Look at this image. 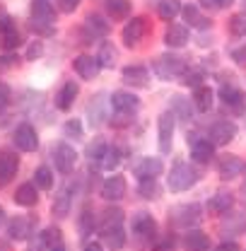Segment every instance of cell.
Returning <instances> with one entry per match:
<instances>
[{
	"label": "cell",
	"instance_id": "55",
	"mask_svg": "<svg viewBox=\"0 0 246 251\" xmlns=\"http://www.w3.org/2000/svg\"><path fill=\"white\" fill-rule=\"evenodd\" d=\"M232 58L237 63H246V46H239V49H234L232 51Z\"/></svg>",
	"mask_w": 246,
	"mask_h": 251
},
{
	"label": "cell",
	"instance_id": "16",
	"mask_svg": "<svg viewBox=\"0 0 246 251\" xmlns=\"http://www.w3.org/2000/svg\"><path fill=\"white\" fill-rule=\"evenodd\" d=\"M99 193H101V198L109 201V203L121 201L123 196H125V176H123V174H114V176L104 179V181H101V188H99Z\"/></svg>",
	"mask_w": 246,
	"mask_h": 251
},
{
	"label": "cell",
	"instance_id": "4",
	"mask_svg": "<svg viewBox=\"0 0 246 251\" xmlns=\"http://www.w3.org/2000/svg\"><path fill=\"white\" fill-rule=\"evenodd\" d=\"M157 148H159V152L162 155H169L172 152V148H174V130H176V119H174V114L172 111H162L159 114V119H157Z\"/></svg>",
	"mask_w": 246,
	"mask_h": 251
},
{
	"label": "cell",
	"instance_id": "20",
	"mask_svg": "<svg viewBox=\"0 0 246 251\" xmlns=\"http://www.w3.org/2000/svg\"><path fill=\"white\" fill-rule=\"evenodd\" d=\"M63 242V234L58 227H46L44 232H39V237L31 242V251H51Z\"/></svg>",
	"mask_w": 246,
	"mask_h": 251
},
{
	"label": "cell",
	"instance_id": "11",
	"mask_svg": "<svg viewBox=\"0 0 246 251\" xmlns=\"http://www.w3.org/2000/svg\"><path fill=\"white\" fill-rule=\"evenodd\" d=\"M234 135H237V126L229 119H217L208 128V140L213 145H227V143L234 140Z\"/></svg>",
	"mask_w": 246,
	"mask_h": 251
},
{
	"label": "cell",
	"instance_id": "7",
	"mask_svg": "<svg viewBox=\"0 0 246 251\" xmlns=\"http://www.w3.org/2000/svg\"><path fill=\"white\" fill-rule=\"evenodd\" d=\"M215 169H217V176L222 181L237 179L244 172V159L239 155H232V152H222V155L215 157Z\"/></svg>",
	"mask_w": 246,
	"mask_h": 251
},
{
	"label": "cell",
	"instance_id": "33",
	"mask_svg": "<svg viewBox=\"0 0 246 251\" xmlns=\"http://www.w3.org/2000/svg\"><path fill=\"white\" fill-rule=\"evenodd\" d=\"M104 10H106V15L111 17V20H128L130 17V12H133V2L130 0H106L104 2Z\"/></svg>",
	"mask_w": 246,
	"mask_h": 251
},
{
	"label": "cell",
	"instance_id": "44",
	"mask_svg": "<svg viewBox=\"0 0 246 251\" xmlns=\"http://www.w3.org/2000/svg\"><path fill=\"white\" fill-rule=\"evenodd\" d=\"M20 46H22V36L15 29L0 36V49H2L5 53H7V51H15V49H20Z\"/></svg>",
	"mask_w": 246,
	"mask_h": 251
},
{
	"label": "cell",
	"instance_id": "25",
	"mask_svg": "<svg viewBox=\"0 0 246 251\" xmlns=\"http://www.w3.org/2000/svg\"><path fill=\"white\" fill-rule=\"evenodd\" d=\"M106 121V109H104V94H94L90 99V106H87V124L92 128H101Z\"/></svg>",
	"mask_w": 246,
	"mask_h": 251
},
{
	"label": "cell",
	"instance_id": "17",
	"mask_svg": "<svg viewBox=\"0 0 246 251\" xmlns=\"http://www.w3.org/2000/svg\"><path fill=\"white\" fill-rule=\"evenodd\" d=\"M181 17H184L186 27L191 29H210L213 27V20L208 17V15H203L200 10H198V5H193V2H186L181 5Z\"/></svg>",
	"mask_w": 246,
	"mask_h": 251
},
{
	"label": "cell",
	"instance_id": "3",
	"mask_svg": "<svg viewBox=\"0 0 246 251\" xmlns=\"http://www.w3.org/2000/svg\"><path fill=\"white\" fill-rule=\"evenodd\" d=\"M152 68L162 80H179L186 73V61L176 53H162L152 61Z\"/></svg>",
	"mask_w": 246,
	"mask_h": 251
},
{
	"label": "cell",
	"instance_id": "50",
	"mask_svg": "<svg viewBox=\"0 0 246 251\" xmlns=\"http://www.w3.org/2000/svg\"><path fill=\"white\" fill-rule=\"evenodd\" d=\"M15 29V20L0 7V34H7V31Z\"/></svg>",
	"mask_w": 246,
	"mask_h": 251
},
{
	"label": "cell",
	"instance_id": "42",
	"mask_svg": "<svg viewBox=\"0 0 246 251\" xmlns=\"http://www.w3.org/2000/svg\"><path fill=\"white\" fill-rule=\"evenodd\" d=\"M109 148H111V145H109L106 140L97 138V140H92V143H90V145L85 148V157H87V159H92V162H99L101 157L109 152Z\"/></svg>",
	"mask_w": 246,
	"mask_h": 251
},
{
	"label": "cell",
	"instance_id": "22",
	"mask_svg": "<svg viewBox=\"0 0 246 251\" xmlns=\"http://www.w3.org/2000/svg\"><path fill=\"white\" fill-rule=\"evenodd\" d=\"M73 68H75V73L82 77V80H94L97 75H99V61L90 56V53H80L75 61H73Z\"/></svg>",
	"mask_w": 246,
	"mask_h": 251
},
{
	"label": "cell",
	"instance_id": "53",
	"mask_svg": "<svg viewBox=\"0 0 246 251\" xmlns=\"http://www.w3.org/2000/svg\"><path fill=\"white\" fill-rule=\"evenodd\" d=\"M80 2H82V0H61V12H65V15H73V12L80 7Z\"/></svg>",
	"mask_w": 246,
	"mask_h": 251
},
{
	"label": "cell",
	"instance_id": "31",
	"mask_svg": "<svg viewBox=\"0 0 246 251\" xmlns=\"http://www.w3.org/2000/svg\"><path fill=\"white\" fill-rule=\"evenodd\" d=\"M97 61H99V68L114 70V68L119 65V49H116L111 41H101L99 53H97Z\"/></svg>",
	"mask_w": 246,
	"mask_h": 251
},
{
	"label": "cell",
	"instance_id": "45",
	"mask_svg": "<svg viewBox=\"0 0 246 251\" xmlns=\"http://www.w3.org/2000/svg\"><path fill=\"white\" fill-rule=\"evenodd\" d=\"M121 150L119 148H109V152L99 159V167L101 169H116L119 164H121Z\"/></svg>",
	"mask_w": 246,
	"mask_h": 251
},
{
	"label": "cell",
	"instance_id": "8",
	"mask_svg": "<svg viewBox=\"0 0 246 251\" xmlns=\"http://www.w3.org/2000/svg\"><path fill=\"white\" fill-rule=\"evenodd\" d=\"M150 31V22H148V17H130L128 22H125V27H123V46H128V49H135L138 46V41H143V36Z\"/></svg>",
	"mask_w": 246,
	"mask_h": 251
},
{
	"label": "cell",
	"instance_id": "27",
	"mask_svg": "<svg viewBox=\"0 0 246 251\" xmlns=\"http://www.w3.org/2000/svg\"><path fill=\"white\" fill-rule=\"evenodd\" d=\"M77 92H80L77 82H73V80H65V82L61 85V90L56 92V109L68 111V109L73 106V101L77 99Z\"/></svg>",
	"mask_w": 246,
	"mask_h": 251
},
{
	"label": "cell",
	"instance_id": "52",
	"mask_svg": "<svg viewBox=\"0 0 246 251\" xmlns=\"http://www.w3.org/2000/svg\"><path fill=\"white\" fill-rule=\"evenodd\" d=\"M7 101H10V87L5 82H0V114L7 109Z\"/></svg>",
	"mask_w": 246,
	"mask_h": 251
},
{
	"label": "cell",
	"instance_id": "9",
	"mask_svg": "<svg viewBox=\"0 0 246 251\" xmlns=\"http://www.w3.org/2000/svg\"><path fill=\"white\" fill-rule=\"evenodd\" d=\"M12 143L17 145V150L22 152H36L39 150V133L31 124H20L15 128V135H12Z\"/></svg>",
	"mask_w": 246,
	"mask_h": 251
},
{
	"label": "cell",
	"instance_id": "2",
	"mask_svg": "<svg viewBox=\"0 0 246 251\" xmlns=\"http://www.w3.org/2000/svg\"><path fill=\"white\" fill-rule=\"evenodd\" d=\"M169 222L176 229H196L203 222V208H200V203H184V205L172 208Z\"/></svg>",
	"mask_w": 246,
	"mask_h": 251
},
{
	"label": "cell",
	"instance_id": "57",
	"mask_svg": "<svg viewBox=\"0 0 246 251\" xmlns=\"http://www.w3.org/2000/svg\"><path fill=\"white\" fill-rule=\"evenodd\" d=\"M154 251H176V249H174L169 242H159V244L154 247Z\"/></svg>",
	"mask_w": 246,
	"mask_h": 251
},
{
	"label": "cell",
	"instance_id": "59",
	"mask_svg": "<svg viewBox=\"0 0 246 251\" xmlns=\"http://www.w3.org/2000/svg\"><path fill=\"white\" fill-rule=\"evenodd\" d=\"M0 251H15V249H12V244L7 239H0Z\"/></svg>",
	"mask_w": 246,
	"mask_h": 251
},
{
	"label": "cell",
	"instance_id": "24",
	"mask_svg": "<svg viewBox=\"0 0 246 251\" xmlns=\"http://www.w3.org/2000/svg\"><path fill=\"white\" fill-rule=\"evenodd\" d=\"M29 15V20H36V22H46V25L56 22V10H53V5L49 0H31Z\"/></svg>",
	"mask_w": 246,
	"mask_h": 251
},
{
	"label": "cell",
	"instance_id": "49",
	"mask_svg": "<svg viewBox=\"0 0 246 251\" xmlns=\"http://www.w3.org/2000/svg\"><path fill=\"white\" fill-rule=\"evenodd\" d=\"M229 31H232L234 36H237V34H246V15H232Z\"/></svg>",
	"mask_w": 246,
	"mask_h": 251
},
{
	"label": "cell",
	"instance_id": "1",
	"mask_svg": "<svg viewBox=\"0 0 246 251\" xmlns=\"http://www.w3.org/2000/svg\"><path fill=\"white\" fill-rule=\"evenodd\" d=\"M198 179V172L193 164H188L186 159H176L169 169V176H167V184H169V191L172 193H184L188 188H193Z\"/></svg>",
	"mask_w": 246,
	"mask_h": 251
},
{
	"label": "cell",
	"instance_id": "15",
	"mask_svg": "<svg viewBox=\"0 0 246 251\" xmlns=\"http://www.w3.org/2000/svg\"><path fill=\"white\" fill-rule=\"evenodd\" d=\"M20 172V157L12 150H0V188L10 184Z\"/></svg>",
	"mask_w": 246,
	"mask_h": 251
},
{
	"label": "cell",
	"instance_id": "28",
	"mask_svg": "<svg viewBox=\"0 0 246 251\" xmlns=\"http://www.w3.org/2000/svg\"><path fill=\"white\" fill-rule=\"evenodd\" d=\"M188 39H191V29L186 25H172L164 34V44L169 49H184L188 44Z\"/></svg>",
	"mask_w": 246,
	"mask_h": 251
},
{
	"label": "cell",
	"instance_id": "46",
	"mask_svg": "<svg viewBox=\"0 0 246 251\" xmlns=\"http://www.w3.org/2000/svg\"><path fill=\"white\" fill-rule=\"evenodd\" d=\"M82 130H85V126L80 119H68L65 124H63V133L68 135V138H82Z\"/></svg>",
	"mask_w": 246,
	"mask_h": 251
},
{
	"label": "cell",
	"instance_id": "10",
	"mask_svg": "<svg viewBox=\"0 0 246 251\" xmlns=\"http://www.w3.org/2000/svg\"><path fill=\"white\" fill-rule=\"evenodd\" d=\"M133 234L140 239V242H152L154 237H157V222L154 218L148 213V210H138L135 215H133Z\"/></svg>",
	"mask_w": 246,
	"mask_h": 251
},
{
	"label": "cell",
	"instance_id": "58",
	"mask_svg": "<svg viewBox=\"0 0 246 251\" xmlns=\"http://www.w3.org/2000/svg\"><path fill=\"white\" fill-rule=\"evenodd\" d=\"M215 5H217V10H220V7L224 10V7H232V5H234V0H215Z\"/></svg>",
	"mask_w": 246,
	"mask_h": 251
},
{
	"label": "cell",
	"instance_id": "23",
	"mask_svg": "<svg viewBox=\"0 0 246 251\" xmlns=\"http://www.w3.org/2000/svg\"><path fill=\"white\" fill-rule=\"evenodd\" d=\"M193 101L191 99H186V97H181V94H174L172 99H169V111L174 114V119L176 121H181V124H191V119H193V106H191Z\"/></svg>",
	"mask_w": 246,
	"mask_h": 251
},
{
	"label": "cell",
	"instance_id": "38",
	"mask_svg": "<svg viewBox=\"0 0 246 251\" xmlns=\"http://www.w3.org/2000/svg\"><path fill=\"white\" fill-rule=\"evenodd\" d=\"M85 29H90L92 36H106L111 27H109V22L104 20V15H99V12H92L87 20H85Z\"/></svg>",
	"mask_w": 246,
	"mask_h": 251
},
{
	"label": "cell",
	"instance_id": "63",
	"mask_svg": "<svg viewBox=\"0 0 246 251\" xmlns=\"http://www.w3.org/2000/svg\"><path fill=\"white\" fill-rule=\"evenodd\" d=\"M244 198H246V184H244Z\"/></svg>",
	"mask_w": 246,
	"mask_h": 251
},
{
	"label": "cell",
	"instance_id": "41",
	"mask_svg": "<svg viewBox=\"0 0 246 251\" xmlns=\"http://www.w3.org/2000/svg\"><path fill=\"white\" fill-rule=\"evenodd\" d=\"M181 12V2L179 0H159L157 2V15L162 20H174Z\"/></svg>",
	"mask_w": 246,
	"mask_h": 251
},
{
	"label": "cell",
	"instance_id": "30",
	"mask_svg": "<svg viewBox=\"0 0 246 251\" xmlns=\"http://www.w3.org/2000/svg\"><path fill=\"white\" fill-rule=\"evenodd\" d=\"M119 225H123V210L119 205H106L97 220V229L104 232V229H111V227H119Z\"/></svg>",
	"mask_w": 246,
	"mask_h": 251
},
{
	"label": "cell",
	"instance_id": "29",
	"mask_svg": "<svg viewBox=\"0 0 246 251\" xmlns=\"http://www.w3.org/2000/svg\"><path fill=\"white\" fill-rule=\"evenodd\" d=\"M184 249H188V251H208L210 249V237L203 232V229H188L184 234Z\"/></svg>",
	"mask_w": 246,
	"mask_h": 251
},
{
	"label": "cell",
	"instance_id": "18",
	"mask_svg": "<svg viewBox=\"0 0 246 251\" xmlns=\"http://www.w3.org/2000/svg\"><path fill=\"white\" fill-rule=\"evenodd\" d=\"M162 169H164V164H162V157H143V159H138V164L133 167V174L138 176V181H143V179H157L159 174H162Z\"/></svg>",
	"mask_w": 246,
	"mask_h": 251
},
{
	"label": "cell",
	"instance_id": "36",
	"mask_svg": "<svg viewBox=\"0 0 246 251\" xmlns=\"http://www.w3.org/2000/svg\"><path fill=\"white\" fill-rule=\"evenodd\" d=\"M53 184H56V179H53V169H51L49 164L36 167V172H34V186L41 188V191H51Z\"/></svg>",
	"mask_w": 246,
	"mask_h": 251
},
{
	"label": "cell",
	"instance_id": "34",
	"mask_svg": "<svg viewBox=\"0 0 246 251\" xmlns=\"http://www.w3.org/2000/svg\"><path fill=\"white\" fill-rule=\"evenodd\" d=\"M70 208H73V188H63L61 193L56 196L53 205H51V215L56 220H63V218H68Z\"/></svg>",
	"mask_w": 246,
	"mask_h": 251
},
{
	"label": "cell",
	"instance_id": "13",
	"mask_svg": "<svg viewBox=\"0 0 246 251\" xmlns=\"http://www.w3.org/2000/svg\"><path fill=\"white\" fill-rule=\"evenodd\" d=\"M111 106H114V111L116 114H135L140 106H143V101H140V97L133 92H125V90H119V92L111 94Z\"/></svg>",
	"mask_w": 246,
	"mask_h": 251
},
{
	"label": "cell",
	"instance_id": "56",
	"mask_svg": "<svg viewBox=\"0 0 246 251\" xmlns=\"http://www.w3.org/2000/svg\"><path fill=\"white\" fill-rule=\"evenodd\" d=\"M82 251H104V247H101L99 242H87V244L82 247Z\"/></svg>",
	"mask_w": 246,
	"mask_h": 251
},
{
	"label": "cell",
	"instance_id": "54",
	"mask_svg": "<svg viewBox=\"0 0 246 251\" xmlns=\"http://www.w3.org/2000/svg\"><path fill=\"white\" fill-rule=\"evenodd\" d=\"M215 251H239V244L234 239H227V242H220Z\"/></svg>",
	"mask_w": 246,
	"mask_h": 251
},
{
	"label": "cell",
	"instance_id": "5",
	"mask_svg": "<svg viewBox=\"0 0 246 251\" xmlns=\"http://www.w3.org/2000/svg\"><path fill=\"white\" fill-rule=\"evenodd\" d=\"M220 101H222L224 114H232V116H244L246 114L244 94L234 85H220Z\"/></svg>",
	"mask_w": 246,
	"mask_h": 251
},
{
	"label": "cell",
	"instance_id": "40",
	"mask_svg": "<svg viewBox=\"0 0 246 251\" xmlns=\"http://www.w3.org/2000/svg\"><path fill=\"white\" fill-rule=\"evenodd\" d=\"M138 193L145 198V201H157L162 196V184H157V179H143L138 184Z\"/></svg>",
	"mask_w": 246,
	"mask_h": 251
},
{
	"label": "cell",
	"instance_id": "12",
	"mask_svg": "<svg viewBox=\"0 0 246 251\" xmlns=\"http://www.w3.org/2000/svg\"><path fill=\"white\" fill-rule=\"evenodd\" d=\"M34 218H25V215H15V218H10L5 222V227H7V237L12 239V242H25V239H29L31 237V229H34Z\"/></svg>",
	"mask_w": 246,
	"mask_h": 251
},
{
	"label": "cell",
	"instance_id": "19",
	"mask_svg": "<svg viewBox=\"0 0 246 251\" xmlns=\"http://www.w3.org/2000/svg\"><path fill=\"white\" fill-rule=\"evenodd\" d=\"M191 140V159L196 164H208L215 159V145L210 140H196L193 135H188Z\"/></svg>",
	"mask_w": 246,
	"mask_h": 251
},
{
	"label": "cell",
	"instance_id": "6",
	"mask_svg": "<svg viewBox=\"0 0 246 251\" xmlns=\"http://www.w3.org/2000/svg\"><path fill=\"white\" fill-rule=\"evenodd\" d=\"M51 162H53V167L61 172L63 176H65V174H70V172L75 169L77 152H75V148H73V145L53 143V148H51Z\"/></svg>",
	"mask_w": 246,
	"mask_h": 251
},
{
	"label": "cell",
	"instance_id": "43",
	"mask_svg": "<svg viewBox=\"0 0 246 251\" xmlns=\"http://www.w3.org/2000/svg\"><path fill=\"white\" fill-rule=\"evenodd\" d=\"M181 80H184L186 87H200L203 82H205V73L200 70V68H186V73L181 75Z\"/></svg>",
	"mask_w": 246,
	"mask_h": 251
},
{
	"label": "cell",
	"instance_id": "14",
	"mask_svg": "<svg viewBox=\"0 0 246 251\" xmlns=\"http://www.w3.org/2000/svg\"><path fill=\"white\" fill-rule=\"evenodd\" d=\"M121 80L128 87H148L150 85V70L145 65H123L121 68Z\"/></svg>",
	"mask_w": 246,
	"mask_h": 251
},
{
	"label": "cell",
	"instance_id": "48",
	"mask_svg": "<svg viewBox=\"0 0 246 251\" xmlns=\"http://www.w3.org/2000/svg\"><path fill=\"white\" fill-rule=\"evenodd\" d=\"M29 29L39 36H53L56 34V27L53 25H46V22H36V20H29Z\"/></svg>",
	"mask_w": 246,
	"mask_h": 251
},
{
	"label": "cell",
	"instance_id": "32",
	"mask_svg": "<svg viewBox=\"0 0 246 251\" xmlns=\"http://www.w3.org/2000/svg\"><path fill=\"white\" fill-rule=\"evenodd\" d=\"M15 203L22 205V208H34L39 203V188L31 184H20L17 191H15Z\"/></svg>",
	"mask_w": 246,
	"mask_h": 251
},
{
	"label": "cell",
	"instance_id": "35",
	"mask_svg": "<svg viewBox=\"0 0 246 251\" xmlns=\"http://www.w3.org/2000/svg\"><path fill=\"white\" fill-rule=\"evenodd\" d=\"M101 234V239H104V247L111 251H119L125 247V229H123V225L119 227H111V229H104V232H99Z\"/></svg>",
	"mask_w": 246,
	"mask_h": 251
},
{
	"label": "cell",
	"instance_id": "37",
	"mask_svg": "<svg viewBox=\"0 0 246 251\" xmlns=\"http://www.w3.org/2000/svg\"><path fill=\"white\" fill-rule=\"evenodd\" d=\"M246 232V218L244 215H234V218L224 220L222 222V234L227 237V239H234V237H239V234H244Z\"/></svg>",
	"mask_w": 246,
	"mask_h": 251
},
{
	"label": "cell",
	"instance_id": "39",
	"mask_svg": "<svg viewBox=\"0 0 246 251\" xmlns=\"http://www.w3.org/2000/svg\"><path fill=\"white\" fill-rule=\"evenodd\" d=\"M94 229H97V218H94L92 208H85L77 218V232H80V237H90Z\"/></svg>",
	"mask_w": 246,
	"mask_h": 251
},
{
	"label": "cell",
	"instance_id": "47",
	"mask_svg": "<svg viewBox=\"0 0 246 251\" xmlns=\"http://www.w3.org/2000/svg\"><path fill=\"white\" fill-rule=\"evenodd\" d=\"M44 56V44L41 41H29L27 49H25V58L27 61H39Z\"/></svg>",
	"mask_w": 246,
	"mask_h": 251
},
{
	"label": "cell",
	"instance_id": "51",
	"mask_svg": "<svg viewBox=\"0 0 246 251\" xmlns=\"http://www.w3.org/2000/svg\"><path fill=\"white\" fill-rule=\"evenodd\" d=\"M17 63H20V58L15 56V51H7L0 56V68H15Z\"/></svg>",
	"mask_w": 246,
	"mask_h": 251
},
{
	"label": "cell",
	"instance_id": "62",
	"mask_svg": "<svg viewBox=\"0 0 246 251\" xmlns=\"http://www.w3.org/2000/svg\"><path fill=\"white\" fill-rule=\"evenodd\" d=\"M51 251H68V247H65V244H58L56 249H51Z\"/></svg>",
	"mask_w": 246,
	"mask_h": 251
},
{
	"label": "cell",
	"instance_id": "61",
	"mask_svg": "<svg viewBox=\"0 0 246 251\" xmlns=\"http://www.w3.org/2000/svg\"><path fill=\"white\" fill-rule=\"evenodd\" d=\"M5 222H7V215H5V210H2V208H0V227H2V225H5Z\"/></svg>",
	"mask_w": 246,
	"mask_h": 251
},
{
	"label": "cell",
	"instance_id": "21",
	"mask_svg": "<svg viewBox=\"0 0 246 251\" xmlns=\"http://www.w3.org/2000/svg\"><path fill=\"white\" fill-rule=\"evenodd\" d=\"M232 208H234V193L232 191H217L208 201V210L213 215H227Z\"/></svg>",
	"mask_w": 246,
	"mask_h": 251
},
{
	"label": "cell",
	"instance_id": "60",
	"mask_svg": "<svg viewBox=\"0 0 246 251\" xmlns=\"http://www.w3.org/2000/svg\"><path fill=\"white\" fill-rule=\"evenodd\" d=\"M200 5H203V7H213V10H217L215 0H200Z\"/></svg>",
	"mask_w": 246,
	"mask_h": 251
},
{
	"label": "cell",
	"instance_id": "26",
	"mask_svg": "<svg viewBox=\"0 0 246 251\" xmlns=\"http://www.w3.org/2000/svg\"><path fill=\"white\" fill-rule=\"evenodd\" d=\"M193 109L196 111H200V114H208L213 106H215V92H213V87H205V85H200V87H196L193 90Z\"/></svg>",
	"mask_w": 246,
	"mask_h": 251
}]
</instances>
